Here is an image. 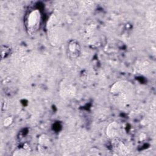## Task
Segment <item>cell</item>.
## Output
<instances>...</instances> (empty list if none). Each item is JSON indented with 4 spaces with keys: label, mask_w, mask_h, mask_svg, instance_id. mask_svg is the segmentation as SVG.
<instances>
[{
    "label": "cell",
    "mask_w": 156,
    "mask_h": 156,
    "mask_svg": "<svg viewBox=\"0 0 156 156\" xmlns=\"http://www.w3.org/2000/svg\"><path fill=\"white\" fill-rule=\"evenodd\" d=\"M41 23V14L38 10L30 11L26 19V29L28 34L33 35L38 30Z\"/></svg>",
    "instance_id": "6da1fadb"
},
{
    "label": "cell",
    "mask_w": 156,
    "mask_h": 156,
    "mask_svg": "<svg viewBox=\"0 0 156 156\" xmlns=\"http://www.w3.org/2000/svg\"><path fill=\"white\" fill-rule=\"evenodd\" d=\"M80 52V47L76 40H71L68 44V48H67V53L68 56L70 58H74L77 57Z\"/></svg>",
    "instance_id": "7a4b0ae2"
},
{
    "label": "cell",
    "mask_w": 156,
    "mask_h": 156,
    "mask_svg": "<svg viewBox=\"0 0 156 156\" xmlns=\"http://www.w3.org/2000/svg\"><path fill=\"white\" fill-rule=\"evenodd\" d=\"M118 129H119L118 124L116 122H113L108 126L106 130L107 135H108V137L111 138H116L117 137Z\"/></svg>",
    "instance_id": "3957f363"
},
{
    "label": "cell",
    "mask_w": 156,
    "mask_h": 156,
    "mask_svg": "<svg viewBox=\"0 0 156 156\" xmlns=\"http://www.w3.org/2000/svg\"><path fill=\"white\" fill-rule=\"evenodd\" d=\"M112 139H113L112 147H113V149L115 150V151H116V152L118 151L121 153L126 151V146L121 140H120L117 137L112 138Z\"/></svg>",
    "instance_id": "277c9868"
},
{
    "label": "cell",
    "mask_w": 156,
    "mask_h": 156,
    "mask_svg": "<svg viewBox=\"0 0 156 156\" xmlns=\"http://www.w3.org/2000/svg\"><path fill=\"white\" fill-rule=\"evenodd\" d=\"M10 53V48L6 46H2L1 47V58H5Z\"/></svg>",
    "instance_id": "5b68a950"
},
{
    "label": "cell",
    "mask_w": 156,
    "mask_h": 156,
    "mask_svg": "<svg viewBox=\"0 0 156 156\" xmlns=\"http://www.w3.org/2000/svg\"><path fill=\"white\" fill-rule=\"evenodd\" d=\"M12 121H13V120H12V118L8 117V118H7L4 120V124L5 126H10V125L12 124Z\"/></svg>",
    "instance_id": "8992f818"
}]
</instances>
